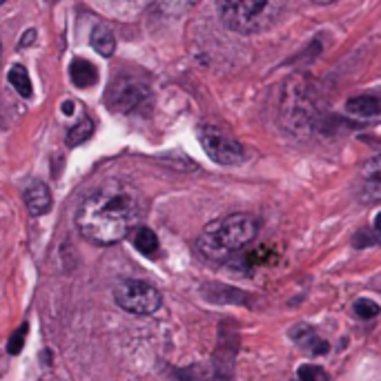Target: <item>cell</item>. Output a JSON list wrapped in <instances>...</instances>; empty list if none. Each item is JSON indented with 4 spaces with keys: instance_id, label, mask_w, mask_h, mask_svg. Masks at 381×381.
<instances>
[{
    "instance_id": "15",
    "label": "cell",
    "mask_w": 381,
    "mask_h": 381,
    "mask_svg": "<svg viewBox=\"0 0 381 381\" xmlns=\"http://www.w3.org/2000/svg\"><path fill=\"white\" fill-rule=\"evenodd\" d=\"M92 134H94V123L85 116L81 123H76V125L70 132H67V145H70V148L83 145L89 137H92Z\"/></svg>"
},
{
    "instance_id": "21",
    "label": "cell",
    "mask_w": 381,
    "mask_h": 381,
    "mask_svg": "<svg viewBox=\"0 0 381 381\" xmlns=\"http://www.w3.org/2000/svg\"><path fill=\"white\" fill-rule=\"evenodd\" d=\"M0 61H3V45H0Z\"/></svg>"
},
{
    "instance_id": "9",
    "label": "cell",
    "mask_w": 381,
    "mask_h": 381,
    "mask_svg": "<svg viewBox=\"0 0 381 381\" xmlns=\"http://www.w3.org/2000/svg\"><path fill=\"white\" fill-rule=\"evenodd\" d=\"M293 339L301 345V348L312 352V355H326L330 350V345L323 341L310 326H306V323H301V326H297L293 330Z\"/></svg>"
},
{
    "instance_id": "20",
    "label": "cell",
    "mask_w": 381,
    "mask_h": 381,
    "mask_svg": "<svg viewBox=\"0 0 381 381\" xmlns=\"http://www.w3.org/2000/svg\"><path fill=\"white\" fill-rule=\"evenodd\" d=\"M375 230L381 234V212H379V215H377V219H375Z\"/></svg>"
},
{
    "instance_id": "1",
    "label": "cell",
    "mask_w": 381,
    "mask_h": 381,
    "mask_svg": "<svg viewBox=\"0 0 381 381\" xmlns=\"http://www.w3.org/2000/svg\"><path fill=\"white\" fill-rule=\"evenodd\" d=\"M143 199L132 185L107 181L89 194L76 212V228L85 239L98 245H111L139 228Z\"/></svg>"
},
{
    "instance_id": "5",
    "label": "cell",
    "mask_w": 381,
    "mask_h": 381,
    "mask_svg": "<svg viewBox=\"0 0 381 381\" xmlns=\"http://www.w3.org/2000/svg\"><path fill=\"white\" fill-rule=\"evenodd\" d=\"M196 137L201 141V148L205 150V154L212 161L219 165H239L245 159V150L243 145L228 137L226 132H221L215 125H201L196 130Z\"/></svg>"
},
{
    "instance_id": "16",
    "label": "cell",
    "mask_w": 381,
    "mask_h": 381,
    "mask_svg": "<svg viewBox=\"0 0 381 381\" xmlns=\"http://www.w3.org/2000/svg\"><path fill=\"white\" fill-rule=\"evenodd\" d=\"M352 310H355V315L359 317V319H375L381 315V308L375 304V301L371 299H357L355 304H352Z\"/></svg>"
},
{
    "instance_id": "10",
    "label": "cell",
    "mask_w": 381,
    "mask_h": 381,
    "mask_svg": "<svg viewBox=\"0 0 381 381\" xmlns=\"http://www.w3.org/2000/svg\"><path fill=\"white\" fill-rule=\"evenodd\" d=\"M345 109L350 114L359 116V118H371L381 114V98L375 94H364V96H355L345 103Z\"/></svg>"
},
{
    "instance_id": "3",
    "label": "cell",
    "mask_w": 381,
    "mask_h": 381,
    "mask_svg": "<svg viewBox=\"0 0 381 381\" xmlns=\"http://www.w3.org/2000/svg\"><path fill=\"white\" fill-rule=\"evenodd\" d=\"M283 11L281 3H221L219 14L223 25L239 33L265 31L279 20Z\"/></svg>"
},
{
    "instance_id": "11",
    "label": "cell",
    "mask_w": 381,
    "mask_h": 381,
    "mask_svg": "<svg viewBox=\"0 0 381 381\" xmlns=\"http://www.w3.org/2000/svg\"><path fill=\"white\" fill-rule=\"evenodd\" d=\"M70 76H72V83L76 87H92L96 85L98 81V72H96V67L89 63V61H83V59H76L72 65H70Z\"/></svg>"
},
{
    "instance_id": "18",
    "label": "cell",
    "mask_w": 381,
    "mask_h": 381,
    "mask_svg": "<svg viewBox=\"0 0 381 381\" xmlns=\"http://www.w3.org/2000/svg\"><path fill=\"white\" fill-rule=\"evenodd\" d=\"M25 337H27V323H22L20 330L11 334V339H9V345H7L9 355H18L22 350V345H25Z\"/></svg>"
},
{
    "instance_id": "7",
    "label": "cell",
    "mask_w": 381,
    "mask_h": 381,
    "mask_svg": "<svg viewBox=\"0 0 381 381\" xmlns=\"http://www.w3.org/2000/svg\"><path fill=\"white\" fill-rule=\"evenodd\" d=\"M359 199L361 203L373 205L381 201V154L366 161L359 176Z\"/></svg>"
},
{
    "instance_id": "8",
    "label": "cell",
    "mask_w": 381,
    "mask_h": 381,
    "mask_svg": "<svg viewBox=\"0 0 381 381\" xmlns=\"http://www.w3.org/2000/svg\"><path fill=\"white\" fill-rule=\"evenodd\" d=\"M25 203H27V210L31 212L33 217L47 215L49 208H52V192H49V187L45 185L42 181H33L25 189Z\"/></svg>"
},
{
    "instance_id": "2",
    "label": "cell",
    "mask_w": 381,
    "mask_h": 381,
    "mask_svg": "<svg viewBox=\"0 0 381 381\" xmlns=\"http://www.w3.org/2000/svg\"><path fill=\"white\" fill-rule=\"evenodd\" d=\"M259 221L250 215H228L208 223L196 239V250L210 261H223L254 241Z\"/></svg>"
},
{
    "instance_id": "12",
    "label": "cell",
    "mask_w": 381,
    "mask_h": 381,
    "mask_svg": "<svg viewBox=\"0 0 381 381\" xmlns=\"http://www.w3.org/2000/svg\"><path fill=\"white\" fill-rule=\"evenodd\" d=\"M132 241H134V248L145 256H154L156 252H159V237H156L154 230L145 228V226H139L137 230H134Z\"/></svg>"
},
{
    "instance_id": "17",
    "label": "cell",
    "mask_w": 381,
    "mask_h": 381,
    "mask_svg": "<svg viewBox=\"0 0 381 381\" xmlns=\"http://www.w3.org/2000/svg\"><path fill=\"white\" fill-rule=\"evenodd\" d=\"M297 377L299 381H328V375L323 373L319 366H312V364L301 366L297 371Z\"/></svg>"
},
{
    "instance_id": "4",
    "label": "cell",
    "mask_w": 381,
    "mask_h": 381,
    "mask_svg": "<svg viewBox=\"0 0 381 381\" xmlns=\"http://www.w3.org/2000/svg\"><path fill=\"white\" fill-rule=\"evenodd\" d=\"M114 299L123 310L132 312V315H152L163 304L159 288L148 281H141V279L120 281L114 288Z\"/></svg>"
},
{
    "instance_id": "6",
    "label": "cell",
    "mask_w": 381,
    "mask_h": 381,
    "mask_svg": "<svg viewBox=\"0 0 381 381\" xmlns=\"http://www.w3.org/2000/svg\"><path fill=\"white\" fill-rule=\"evenodd\" d=\"M150 98H152L150 89L141 85L139 81H134V78H118V81H114L107 89L105 103L111 109L123 111V114H132V111L143 109L148 105Z\"/></svg>"
},
{
    "instance_id": "19",
    "label": "cell",
    "mask_w": 381,
    "mask_h": 381,
    "mask_svg": "<svg viewBox=\"0 0 381 381\" xmlns=\"http://www.w3.org/2000/svg\"><path fill=\"white\" fill-rule=\"evenodd\" d=\"M33 38H36V31H33V29H27L25 38L20 40V47H27V45H29V42H31Z\"/></svg>"
},
{
    "instance_id": "14",
    "label": "cell",
    "mask_w": 381,
    "mask_h": 381,
    "mask_svg": "<svg viewBox=\"0 0 381 381\" xmlns=\"http://www.w3.org/2000/svg\"><path fill=\"white\" fill-rule=\"evenodd\" d=\"M7 78H9V83L14 85V89H16L20 96H25V98L31 96V78H29L27 70L22 65H14V67H11Z\"/></svg>"
},
{
    "instance_id": "13",
    "label": "cell",
    "mask_w": 381,
    "mask_h": 381,
    "mask_svg": "<svg viewBox=\"0 0 381 381\" xmlns=\"http://www.w3.org/2000/svg\"><path fill=\"white\" fill-rule=\"evenodd\" d=\"M92 47L96 49V54L105 56V59H109V56L114 54L116 38H114V33H111V29L107 25H96L94 27V31H92Z\"/></svg>"
}]
</instances>
